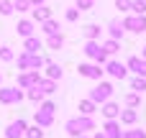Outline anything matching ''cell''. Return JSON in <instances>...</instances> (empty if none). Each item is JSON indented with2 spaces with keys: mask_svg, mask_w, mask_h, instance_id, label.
Segmentation results:
<instances>
[{
  "mask_svg": "<svg viewBox=\"0 0 146 138\" xmlns=\"http://www.w3.org/2000/svg\"><path fill=\"white\" fill-rule=\"evenodd\" d=\"M36 87H38L44 95H51V92H56V82H54V79H46V77H41Z\"/></svg>",
  "mask_w": 146,
  "mask_h": 138,
  "instance_id": "44dd1931",
  "label": "cell"
},
{
  "mask_svg": "<svg viewBox=\"0 0 146 138\" xmlns=\"http://www.w3.org/2000/svg\"><path fill=\"white\" fill-rule=\"evenodd\" d=\"M33 28H36V23H33L31 18H23V20H18V26H15V31H18V36H23V38H28V36H33Z\"/></svg>",
  "mask_w": 146,
  "mask_h": 138,
  "instance_id": "5bb4252c",
  "label": "cell"
},
{
  "mask_svg": "<svg viewBox=\"0 0 146 138\" xmlns=\"http://www.w3.org/2000/svg\"><path fill=\"white\" fill-rule=\"evenodd\" d=\"M131 90L139 92V95H144L146 92V77H133L131 79Z\"/></svg>",
  "mask_w": 146,
  "mask_h": 138,
  "instance_id": "4316f807",
  "label": "cell"
},
{
  "mask_svg": "<svg viewBox=\"0 0 146 138\" xmlns=\"http://www.w3.org/2000/svg\"><path fill=\"white\" fill-rule=\"evenodd\" d=\"M64 18H67L69 23H72V20H77V18H80V10H77V8H69V10L64 13Z\"/></svg>",
  "mask_w": 146,
  "mask_h": 138,
  "instance_id": "8d00e7d4",
  "label": "cell"
},
{
  "mask_svg": "<svg viewBox=\"0 0 146 138\" xmlns=\"http://www.w3.org/2000/svg\"><path fill=\"white\" fill-rule=\"evenodd\" d=\"M54 110H56V105L54 102H41V108L36 110V115H33V120H36V125L38 128H49L51 123H54Z\"/></svg>",
  "mask_w": 146,
  "mask_h": 138,
  "instance_id": "7a4b0ae2",
  "label": "cell"
},
{
  "mask_svg": "<svg viewBox=\"0 0 146 138\" xmlns=\"http://www.w3.org/2000/svg\"><path fill=\"white\" fill-rule=\"evenodd\" d=\"M41 31H44L46 36H51V33H59V23H56L54 18H49V20H44V23H41Z\"/></svg>",
  "mask_w": 146,
  "mask_h": 138,
  "instance_id": "cb8c5ba5",
  "label": "cell"
},
{
  "mask_svg": "<svg viewBox=\"0 0 146 138\" xmlns=\"http://www.w3.org/2000/svg\"><path fill=\"white\" fill-rule=\"evenodd\" d=\"M77 72H80L82 77H87V79H100V77H103V69H100V64H90V61L80 64V67H77Z\"/></svg>",
  "mask_w": 146,
  "mask_h": 138,
  "instance_id": "9c48e42d",
  "label": "cell"
},
{
  "mask_svg": "<svg viewBox=\"0 0 146 138\" xmlns=\"http://www.w3.org/2000/svg\"><path fill=\"white\" fill-rule=\"evenodd\" d=\"M26 138H44V128H38V125H33V128H26Z\"/></svg>",
  "mask_w": 146,
  "mask_h": 138,
  "instance_id": "d6a6232c",
  "label": "cell"
},
{
  "mask_svg": "<svg viewBox=\"0 0 146 138\" xmlns=\"http://www.w3.org/2000/svg\"><path fill=\"white\" fill-rule=\"evenodd\" d=\"M103 118L105 120H118V115H121V105L118 102H113V100H108V102H103Z\"/></svg>",
  "mask_w": 146,
  "mask_h": 138,
  "instance_id": "7c38bea8",
  "label": "cell"
},
{
  "mask_svg": "<svg viewBox=\"0 0 146 138\" xmlns=\"http://www.w3.org/2000/svg\"><path fill=\"white\" fill-rule=\"evenodd\" d=\"M103 72H108L113 79H121V82L128 77V69H126V64H123V61H115V59L105 61V69H103Z\"/></svg>",
  "mask_w": 146,
  "mask_h": 138,
  "instance_id": "52a82bcc",
  "label": "cell"
},
{
  "mask_svg": "<svg viewBox=\"0 0 146 138\" xmlns=\"http://www.w3.org/2000/svg\"><path fill=\"white\" fill-rule=\"evenodd\" d=\"M87 131H95V120H92V115H80V118H72V120H67V133L74 138L85 136Z\"/></svg>",
  "mask_w": 146,
  "mask_h": 138,
  "instance_id": "6da1fadb",
  "label": "cell"
},
{
  "mask_svg": "<svg viewBox=\"0 0 146 138\" xmlns=\"http://www.w3.org/2000/svg\"><path fill=\"white\" fill-rule=\"evenodd\" d=\"M46 44H49L51 51H59V49L64 46V36H62V33H51V36H46Z\"/></svg>",
  "mask_w": 146,
  "mask_h": 138,
  "instance_id": "ffe728a7",
  "label": "cell"
},
{
  "mask_svg": "<svg viewBox=\"0 0 146 138\" xmlns=\"http://www.w3.org/2000/svg\"><path fill=\"white\" fill-rule=\"evenodd\" d=\"M144 3H146V0H144Z\"/></svg>",
  "mask_w": 146,
  "mask_h": 138,
  "instance_id": "ee69618b",
  "label": "cell"
},
{
  "mask_svg": "<svg viewBox=\"0 0 146 138\" xmlns=\"http://www.w3.org/2000/svg\"><path fill=\"white\" fill-rule=\"evenodd\" d=\"M28 5L31 8H38V5H44V0H28Z\"/></svg>",
  "mask_w": 146,
  "mask_h": 138,
  "instance_id": "f35d334b",
  "label": "cell"
},
{
  "mask_svg": "<svg viewBox=\"0 0 146 138\" xmlns=\"http://www.w3.org/2000/svg\"><path fill=\"white\" fill-rule=\"evenodd\" d=\"M141 59H146V46H144V51H141Z\"/></svg>",
  "mask_w": 146,
  "mask_h": 138,
  "instance_id": "60d3db41",
  "label": "cell"
},
{
  "mask_svg": "<svg viewBox=\"0 0 146 138\" xmlns=\"http://www.w3.org/2000/svg\"><path fill=\"white\" fill-rule=\"evenodd\" d=\"M44 97H46V95H44L38 87H31V90H28V100H31V102H44Z\"/></svg>",
  "mask_w": 146,
  "mask_h": 138,
  "instance_id": "f546056e",
  "label": "cell"
},
{
  "mask_svg": "<svg viewBox=\"0 0 146 138\" xmlns=\"http://www.w3.org/2000/svg\"><path fill=\"white\" fill-rule=\"evenodd\" d=\"M103 46V51H105V56H113L118 49H121V41H115V38H108L105 44H100Z\"/></svg>",
  "mask_w": 146,
  "mask_h": 138,
  "instance_id": "7402d4cb",
  "label": "cell"
},
{
  "mask_svg": "<svg viewBox=\"0 0 146 138\" xmlns=\"http://www.w3.org/2000/svg\"><path fill=\"white\" fill-rule=\"evenodd\" d=\"M139 120V113L133 110V108H126V110H121V115H118V123H123V125H133Z\"/></svg>",
  "mask_w": 146,
  "mask_h": 138,
  "instance_id": "2e32d148",
  "label": "cell"
},
{
  "mask_svg": "<svg viewBox=\"0 0 146 138\" xmlns=\"http://www.w3.org/2000/svg\"><path fill=\"white\" fill-rule=\"evenodd\" d=\"M121 138H146V131H123Z\"/></svg>",
  "mask_w": 146,
  "mask_h": 138,
  "instance_id": "e575fe53",
  "label": "cell"
},
{
  "mask_svg": "<svg viewBox=\"0 0 146 138\" xmlns=\"http://www.w3.org/2000/svg\"><path fill=\"white\" fill-rule=\"evenodd\" d=\"M92 8V0H77V10H90Z\"/></svg>",
  "mask_w": 146,
  "mask_h": 138,
  "instance_id": "74e56055",
  "label": "cell"
},
{
  "mask_svg": "<svg viewBox=\"0 0 146 138\" xmlns=\"http://www.w3.org/2000/svg\"><path fill=\"white\" fill-rule=\"evenodd\" d=\"M13 0H0V15H13Z\"/></svg>",
  "mask_w": 146,
  "mask_h": 138,
  "instance_id": "4dcf8cb0",
  "label": "cell"
},
{
  "mask_svg": "<svg viewBox=\"0 0 146 138\" xmlns=\"http://www.w3.org/2000/svg\"><path fill=\"white\" fill-rule=\"evenodd\" d=\"M38 49H41V38H38V36H28V38H23V51H28V54H38Z\"/></svg>",
  "mask_w": 146,
  "mask_h": 138,
  "instance_id": "e0dca14e",
  "label": "cell"
},
{
  "mask_svg": "<svg viewBox=\"0 0 146 138\" xmlns=\"http://www.w3.org/2000/svg\"><path fill=\"white\" fill-rule=\"evenodd\" d=\"M82 33H85V38H87V41H98V38H100V33H103V28H100V26H95V23H90V26H85V31H82Z\"/></svg>",
  "mask_w": 146,
  "mask_h": 138,
  "instance_id": "ac0fdd59",
  "label": "cell"
},
{
  "mask_svg": "<svg viewBox=\"0 0 146 138\" xmlns=\"http://www.w3.org/2000/svg\"><path fill=\"white\" fill-rule=\"evenodd\" d=\"M0 82H3V74H0Z\"/></svg>",
  "mask_w": 146,
  "mask_h": 138,
  "instance_id": "b9f144b4",
  "label": "cell"
},
{
  "mask_svg": "<svg viewBox=\"0 0 146 138\" xmlns=\"http://www.w3.org/2000/svg\"><path fill=\"white\" fill-rule=\"evenodd\" d=\"M92 138H108V136H105L103 131H98V133H95V136H92Z\"/></svg>",
  "mask_w": 146,
  "mask_h": 138,
  "instance_id": "ab89813d",
  "label": "cell"
},
{
  "mask_svg": "<svg viewBox=\"0 0 146 138\" xmlns=\"http://www.w3.org/2000/svg\"><path fill=\"white\" fill-rule=\"evenodd\" d=\"M131 13L133 15H146V3L144 0H131Z\"/></svg>",
  "mask_w": 146,
  "mask_h": 138,
  "instance_id": "f1b7e54d",
  "label": "cell"
},
{
  "mask_svg": "<svg viewBox=\"0 0 146 138\" xmlns=\"http://www.w3.org/2000/svg\"><path fill=\"white\" fill-rule=\"evenodd\" d=\"M80 138H87V136H80Z\"/></svg>",
  "mask_w": 146,
  "mask_h": 138,
  "instance_id": "7bdbcfd3",
  "label": "cell"
},
{
  "mask_svg": "<svg viewBox=\"0 0 146 138\" xmlns=\"http://www.w3.org/2000/svg\"><path fill=\"white\" fill-rule=\"evenodd\" d=\"M33 13H31V20L33 23H44V20H49L51 18V8H46V5H38V8H31Z\"/></svg>",
  "mask_w": 146,
  "mask_h": 138,
  "instance_id": "4fadbf2b",
  "label": "cell"
},
{
  "mask_svg": "<svg viewBox=\"0 0 146 138\" xmlns=\"http://www.w3.org/2000/svg\"><path fill=\"white\" fill-rule=\"evenodd\" d=\"M82 51H85V56L92 59L95 64H105V61H108V56H105V51H103V46H100L98 41H87Z\"/></svg>",
  "mask_w": 146,
  "mask_h": 138,
  "instance_id": "277c9868",
  "label": "cell"
},
{
  "mask_svg": "<svg viewBox=\"0 0 146 138\" xmlns=\"http://www.w3.org/2000/svg\"><path fill=\"white\" fill-rule=\"evenodd\" d=\"M38 72L36 69H28V72H21L18 74V90H31V87H36L38 85Z\"/></svg>",
  "mask_w": 146,
  "mask_h": 138,
  "instance_id": "ba28073f",
  "label": "cell"
},
{
  "mask_svg": "<svg viewBox=\"0 0 146 138\" xmlns=\"http://www.w3.org/2000/svg\"><path fill=\"white\" fill-rule=\"evenodd\" d=\"M121 26L128 28L131 33H144L146 31V15H128V18L121 20Z\"/></svg>",
  "mask_w": 146,
  "mask_h": 138,
  "instance_id": "8992f818",
  "label": "cell"
},
{
  "mask_svg": "<svg viewBox=\"0 0 146 138\" xmlns=\"http://www.w3.org/2000/svg\"><path fill=\"white\" fill-rule=\"evenodd\" d=\"M18 69H21V72H28V69H31V54H28V51H21V54H18Z\"/></svg>",
  "mask_w": 146,
  "mask_h": 138,
  "instance_id": "d4e9b609",
  "label": "cell"
},
{
  "mask_svg": "<svg viewBox=\"0 0 146 138\" xmlns=\"http://www.w3.org/2000/svg\"><path fill=\"white\" fill-rule=\"evenodd\" d=\"M13 59H15L13 49L10 46H0V61H13Z\"/></svg>",
  "mask_w": 146,
  "mask_h": 138,
  "instance_id": "1f68e13d",
  "label": "cell"
},
{
  "mask_svg": "<svg viewBox=\"0 0 146 138\" xmlns=\"http://www.w3.org/2000/svg\"><path fill=\"white\" fill-rule=\"evenodd\" d=\"M23 97L26 95L18 87H0V105H18Z\"/></svg>",
  "mask_w": 146,
  "mask_h": 138,
  "instance_id": "5b68a950",
  "label": "cell"
},
{
  "mask_svg": "<svg viewBox=\"0 0 146 138\" xmlns=\"http://www.w3.org/2000/svg\"><path fill=\"white\" fill-rule=\"evenodd\" d=\"M103 133H105L108 138H121V136H123V131H121V123H118V120H105Z\"/></svg>",
  "mask_w": 146,
  "mask_h": 138,
  "instance_id": "9a60e30c",
  "label": "cell"
},
{
  "mask_svg": "<svg viewBox=\"0 0 146 138\" xmlns=\"http://www.w3.org/2000/svg\"><path fill=\"white\" fill-rule=\"evenodd\" d=\"M46 79H62V67L59 64H46Z\"/></svg>",
  "mask_w": 146,
  "mask_h": 138,
  "instance_id": "484cf974",
  "label": "cell"
},
{
  "mask_svg": "<svg viewBox=\"0 0 146 138\" xmlns=\"http://www.w3.org/2000/svg\"><path fill=\"white\" fill-rule=\"evenodd\" d=\"M113 85L110 82H100V85H95L92 90H90V100L95 102V105H103V102H108L110 97H113Z\"/></svg>",
  "mask_w": 146,
  "mask_h": 138,
  "instance_id": "3957f363",
  "label": "cell"
},
{
  "mask_svg": "<svg viewBox=\"0 0 146 138\" xmlns=\"http://www.w3.org/2000/svg\"><path fill=\"white\" fill-rule=\"evenodd\" d=\"M126 69L133 72L136 77H146V59H141V56H131V59L126 61Z\"/></svg>",
  "mask_w": 146,
  "mask_h": 138,
  "instance_id": "8fae6325",
  "label": "cell"
},
{
  "mask_svg": "<svg viewBox=\"0 0 146 138\" xmlns=\"http://www.w3.org/2000/svg\"><path fill=\"white\" fill-rule=\"evenodd\" d=\"M26 120H13V123H8V128H5V138H23V133H26Z\"/></svg>",
  "mask_w": 146,
  "mask_h": 138,
  "instance_id": "30bf717a",
  "label": "cell"
},
{
  "mask_svg": "<svg viewBox=\"0 0 146 138\" xmlns=\"http://www.w3.org/2000/svg\"><path fill=\"white\" fill-rule=\"evenodd\" d=\"M108 33H110V38L121 41V38H123V26H121V20H110V23H108Z\"/></svg>",
  "mask_w": 146,
  "mask_h": 138,
  "instance_id": "d6986e66",
  "label": "cell"
},
{
  "mask_svg": "<svg viewBox=\"0 0 146 138\" xmlns=\"http://www.w3.org/2000/svg\"><path fill=\"white\" fill-rule=\"evenodd\" d=\"M13 10L26 13V10H31V5H28V0H13Z\"/></svg>",
  "mask_w": 146,
  "mask_h": 138,
  "instance_id": "836d02e7",
  "label": "cell"
},
{
  "mask_svg": "<svg viewBox=\"0 0 146 138\" xmlns=\"http://www.w3.org/2000/svg\"><path fill=\"white\" fill-rule=\"evenodd\" d=\"M95 110H98V105H95L90 97H87V100H80V115H92Z\"/></svg>",
  "mask_w": 146,
  "mask_h": 138,
  "instance_id": "603a6c76",
  "label": "cell"
},
{
  "mask_svg": "<svg viewBox=\"0 0 146 138\" xmlns=\"http://www.w3.org/2000/svg\"><path fill=\"white\" fill-rule=\"evenodd\" d=\"M115 8H118L121 13H128V10H131V0H115Z\"/></svg>",
  "mask_w": 146,
  "mask_h": 138,
  "instance_id": "d590c367",
  "label": "cell"
},
{
  "mask_svg": "<svg viewBox=\"0 0 146 138\" xmlns=\"http://www.w3.org/2000/svg\"><path fill=\"white\" fill-rule=\"evenodd\" d=\"M139 105H141V95H139V92H128V95H126V108H133V110H136Z\"/></svg>",
  "mask_w": 146,
  "mask_h": 138,
  "instance_id": "83f0119b",
  "label": "cell"
}]
</instances>
